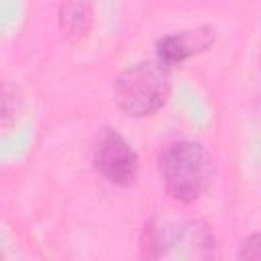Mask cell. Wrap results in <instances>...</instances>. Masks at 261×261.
<instances>
[{
	"label": "cell",
	"instance_id": "obj_1",
	"mask_svg": "<svg viewBox=\"0 0 261 261\" xmlns=\"http://www.w3.org/2000/svg\"><path fill=\"white\" fill-rule=\"evenodd\" d=\"M159 173L165 192L181 204L196 202L214 181L210 151L192 139H173L159 153Z\"/></svg>",
	"mask_w": 261,
	"mask_h": 261
},
{
	"label": "cell",
	"instance_id": "obj_2",
	"mask_svg": "<svg viewBox=\"0 0 261 261\" xmlns=\"http://www.w3.org/2000/svg\"><path fill=\"white\" fill-rule=\"evenodd\" d=\"M214 237L200 220H169L153 216L143 230V255L151 259L214 257Z\"/></svg>",
	"mask_w": 261,
	"mask_h": 261
},
{
	"label": "cell",
	"instance_id": "obj_3",
	"mask_svg": "<svg viewBox=\"0 0 261 261\" xmlns=\"http://www.w3.org/2000/svg\"><path fill=\"white\" fill-rule=\"evenodd\" d=\"M112 96L128 116H151L169 98V69L159 61H139L116 75Z\"/></svg>",
	"mask_w": 261,
	"mask_h": 261
},
{
	"label": "cell",
	"instance_id": "obj_4",
	"mask_svg": "<svg viewBox=\"0 0 261 261\" xmlns=\"http://www.w3.org/2000/svg\"><path fill=\"white\" fill-rule=\"evenodd\" d=\"M94 169L114 186H130L139 173V155L130 143L112 126H104L92 145Z\"/></svg>",
	"mask_w": 261,
	"mask_h": 261
},
{
	"label": "cell",
	"instance_id": "obj_5",
	"mask_svg": "<svg viewBox=\"0 0 261 261\" xmlns=\"http://www.w3.org/2000/svg\"><path fill=\"white\" fill-rule=\"evenodd\" d=\"M214 43V29L200 27L192 31L171 33L157 41V61L167 69H173L190 57L206 51Z\"/></svg>",
	"mask_w": 261,
	"mask_h": 261
},
{
	"label": "cell",
	"instance_id": "obj_6",
	"mask_svg": "<svg viewBox=\"0 0 261 261\" xmlns=\"http://www.w3.org/2000/svg\"><path fill=\"white\" fill-rule=\"evenodd\" d=\"M90 20H92L90 2H86V0H73V2H67V6H63L61 22H63V29L69 35H84L88 31Z\"/></svg>",
	"mask_w": 261,
	"mask_h": 261
},
{
	"label": "cell",
	"instance_id": "obj_7",
	"mask_svg": "<svg viewBox=\"0 0 261 261\" xmlns=\"http://www.w3.org/2000/svg\"><path fill=\"white\" fill-rule=\"evenodd\" d=\"M239 257L241 259H261V232H253L243 241Z\"/></svg>",
	"mask_w": 261,
	"mask_h": 261
}]
</instances>
